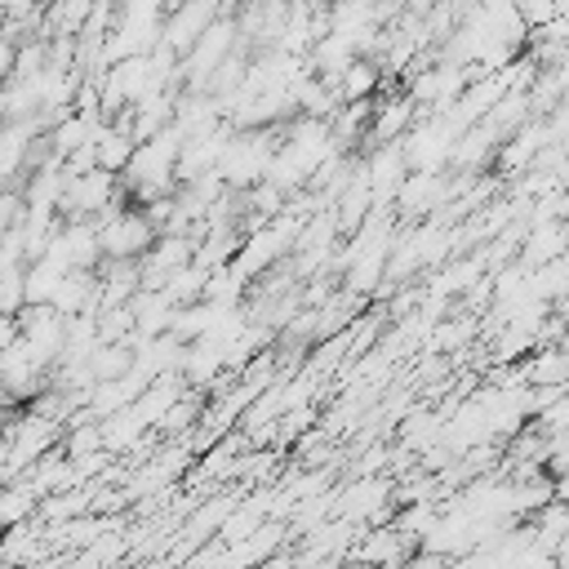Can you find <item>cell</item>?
Segmentation results:
<instances>
[{
    "label": "cell",
    "instance_id": "1",
    "mask_svg": "<svg viewBox=\"0 0 569 569\" xmlns=\"http://www.w3.org/2000/svg\"><path fill=\"white\" fill-rule=\"evenodd\" d=\"M276 129H240V133H231V142H227V151H222V160H218V182L227 187V191H253L262 178H267V164H271V156H276Z\"/></svg>",
    "mask_w": 569,
    "mask_h": 569
},
{
    "label": "cell",
    "instance_id": "2",
    "mask_svg": "<svg viewBox=\"0 0 569 569\" xmlns=\"http://www.w3.org/2000/svg\"><path fill=\"white\" fill-rule=\"evenodd\" d=\"M93 231H98L102 262H142L147 249L160 240L142 209H111L93 222Z\"/></svg>",
    "mask_w": 569,
    "mask_h": 569
},
{
    "label": "cell",
    "instance_id": "3",
    "mask_svg": "<svg viewBox=\"0 0 569 569\" xmlns=\"http://www.w3.org/2000/svg\"><path fill=\"white\" fill-rule=\"evenodd\" d=\"M236 40H240V27L227 18V13H218L213 22H209V31L187 49V58H182V80L196 89V93H204L209 89V80L218 76V67L236 53Z\"/></svg>",
    "mask_w": 569,
    "mask_h": 569
},
{
    "label": "cell",
    "instance_id": "4",
    "mask_svg": "<svg viewBox=\"0 0 569 569\" xmlns=\"http://www.w3.org/2000/svg\"><path fill=\"white\" fill-rule=\"evenodd\" d=\"M222 9L213 0H200V4H178V13H164V31H160V44L173 53V58H187V49L209 31V22L218 18Z\"/></svg>",
    "mask_w": 569,
    "mask_h": 569
},
{
    "label": "cell",
    "instance_id": "5",
    "mask_svg": "<svg viewBox=\"0 0 569 569\" xmlns=\"http://www.w3.org/2000/svg\"><path fill=\"white\" fill-rule=\"evenodd\" d=\"M53 436H58V422L53 418H44V413H36V418H27V422H18L13 427V440H9V458L22 467V462H31V458H44V449L53 445Z\"/></svg>",
    "mask_w": 569,
    "mask_h": 569
},
{
    "label": "cell",
    "instance_id": "6",
    "mask_svg": "<svg viewBox=\"0 0 569 569\" xmlns=\"http://www.w3.org/2000/svg\"><path fill=\"white\" fill-rule=\"evenodd\" d=\"M378 80H382V71L373 67V58H356V62L333 80L338 102H342V107H351V102H369L373 89H378Z\"/></svg>",
    "mask_w": 569,
    "mask_h": 569
}]
</instances>
